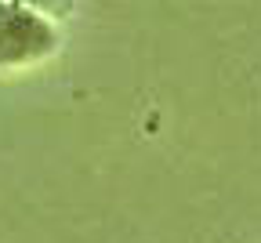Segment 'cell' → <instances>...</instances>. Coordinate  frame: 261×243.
Returning <instances> with one entry per match:
<instances>
[{"label":"cell","mask_w":261,"mask_h":243,"mask_svg":"<svg viewBox=\"0 0 261 243\" xmlns=\"http://www.w3.org/2000/svg\"><path fill=\"white\" fill-rule=\"evenodd\" d=\"M58 51L55 18L15 0H0V73L40 65Z\"/></svg>","instance_id":"cell-1"},{"label":"cell","mask_w":261,"mask_h":243,"mask_svg":"<svg viewBox=\"0 0 261 243\" xmlns=\"http://www.w3.org/2000/svg\"><path fill=\"white\" fill-rule=\"evenodd\" d=\"M15 4H25L33 11L47 15V18H65V15L73 11V0H15Z\"/></svg>","instance_id":"cell-2"}]
</instances>
